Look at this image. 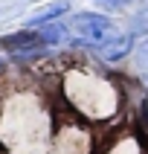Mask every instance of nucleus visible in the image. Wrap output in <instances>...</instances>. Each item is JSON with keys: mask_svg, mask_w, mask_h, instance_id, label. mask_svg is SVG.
Instances as JSON below:
<instances>
[{"mask_svg": "<svg viewBox=\"0 0 148 154\" xmlns=\"http://www.w3.org/2000/svg\"><path fill=\"white\" fill-rule=\"evenodd\" d=\"M0 70H3V58H0Z\"/></svg>", "mask_w": 148, "mask_h": 154, "instance_id": "7", "label": "nucleus"}, {"mask_svg": "<svg viewBox=\"0 0 148 154\" xmlns=\"http://www.w3.org/2000/svg\"><path fill=\"white\" fill-rule=\"evenodd\" d=\"M3 47L12 52H23V50H35V47H44L41 38H38V32H15V35H9V38H3Z\"/></svg>", "mask_w": 148, "mask_h": 154, "instance_id": "3", "label": "nucleus"}, {"mask_svg": "<svg viewBox=\"0 0 148 154\" xmlns=\"http://www.w3.org/2000/svg\"><path fill=\"white\" fill-rule=\"evenodd\" d=\"M67 26H61V23H47L38 29V38H41L44 47H52V44H61V41H67Z\"/></svg>", "mask_w": 148, "mask_h": 154, "instance_id": "5", "label": "nucleus"}, {"mask_svg": "<svg viewBox=\"0 0 148 154\" xmlns=\"http://www.w3.org/2000/svg\"><path fill=\"white\" fill-rule=\"evenodd\" d=\"M145 122H148V113H145Z\"/></svg>", "mask_w": 148, "mask_h": 154, "instance_id": "8", "label": "nucleus"}, {"mask_svg": "<svg viewBox=\"0 0 148 154\" xmlns=\"http://www.w3.org/2000/svg\"><path fill=\"white\" fill-rule=\"evenodd\" d=\"M67 29L84 47H93V50H99L104 41H110L116 35L113 32V20L107 15H99V12H78V15H73Z\"/></svg>", "mask_w": 148, "mask_h": 154, "instance_id": "1", "label": "nucleus"}, {"mask_svg": "<svg viewBox=\"0 0 148 154\" xmlns=\"http://www.w3.org/2000/svg\"><path fill=\"white\" fill-rule=\"evenodd\" d=\"M131 50H134V35L131 32H116L110 41H104L96 52L104 61H122L125 55H131Z\"/></svg>", "mask_w": 148, "mask_h": 154, "instance_id": "2", "label": "nucleus"}, {"mask_svg": "<svg viewBox=\"0 0 148 154\" xmlns=\"http://www.w3.org/2000/svg\"><path fill=\"white\" fill-rule=\"evenodd\" d=\"M96 3H102V6H107V9H116V6H128L131 0H96Z\"/></svg>", "mask_w": 148, "mask_h": 154, "instance_id": "6", "label": "nucleus"}, {"mask_svg": "<svg viewBox=\"0 0 148 154\" xmlns=\"http://www.w3.org/2000/svg\"><path fill=\"white\" fill-rule=\"evenodd\" d=\"M67 9H70V3H67V0H58V3H52V6H47V9L41 12V15H35L32 20H29V26H32V29H41V26L52 23L55 17H61L64 12H67Z\"/></svg>", "mask_w": 148, "mask_h": 154, "instance_id": "4", "label": "nucleus"}]
</instances>
